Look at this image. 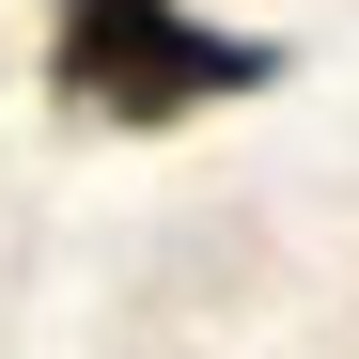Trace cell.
<instances>
[{
	"mask_svg": "<svg viewBox=\"0 0 359 359\" xmlns=\"http://www.w3.org/2000/svg\"><path fill=\"white\" fill-rule=\"evenodd\" d=\"M266 32H203L188 0H47V94L94 126H188L219 94H266Z\"/></svg>",
	"mask_w": 359,
	"mask_h": 359,
	"instance_id": "cell-1",
	"label": "cell"
}]
</instances>
